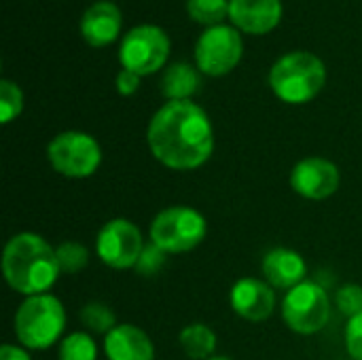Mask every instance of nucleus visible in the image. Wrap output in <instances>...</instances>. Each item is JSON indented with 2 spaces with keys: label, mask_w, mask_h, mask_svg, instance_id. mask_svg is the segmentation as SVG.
<instances>
[{
  "label": "nucleus",
  "mask_w": 362,
  "mask_h": 360,
  "mask_svg": "<svg viewBox=\"0 0 362 360\" xmlns=\"http://www.w3.org/2000/svg\"><path fill=\"white\" fill-rule=\"evenodd\" d=\"M121 13L112 2H95L91 4L81 19V34L91 47H106L119 36Z\"/></svg>",
  "instance_id": "16"
},
{
  "label": "nucleus",
  "mask_w": 362,
  "mask_h": 360,
  "mask_svg": "<svg viewBox=\"0 0 362 360\" xmlns=\"http://www.w3.org/2000/svg\"><path fill=\"white\" fill-rule=\"evenodd\" d=\"M23 108V93L21 89L11 83V81H0V121L6 125L11 123L15 117L21 115Z\"/></svg>",
  "instance_id": "23"
},
{
  "label": "nucleus",
  "mask_w": 362,
  "mask_h": 360,
  "mask_svg": "<svg viewBox=\"0 0 362 360\" xmlns=\"http://www.w3.org/2000/svg\"><path fill=\"white\" fill-rule=\"evenodd\" d=\"M195 59L204 74L221 76L231 72L242 59V38L229 25L208 28L195 47Z\"/></svg>",
  "instance_id": "10"
},
{
  "label": "nucleus",
  "mask_w": 362,
  "mask_h": 360,
  "mask_svg": "<svg viewBox=\"0 0 362 360\" xmlns=\"http://www.w3.org/2000/svg\"><path fill=\"white\" fill-rule=\"evenodd\" d=\"M98 346L91 335L76 331L62 339L59 344V360H95Z\"/></svg>",
  "instance_id": "20"
},
{
  "label": "nucleus",
  "mask_w": 362,
  "mask_h": 360,
  "mask_svg": "<svg viewBox=\"0 0 362 360\" xmlns=\"http://www.w3.org/2000/svg\"><path fill=\"white\" fill-rule=\"evenodd\" d=\"M140 229L127 219L108 221L95 238V252L102 263L112 269H132L138 265L144 250Z\"/></svg>",
  "instance_id": "9"
},
{
  "label": "nucleus",
  "mask_w": 362,
  "mask_h": 360,
  "mask_svg": "<svg viewBox=\"0 0 362 360\" xmlns=\"http://www.w3.org/2000/svg\"><path fill=\"white\" fill-rule=\"evenodd\" d=\"M66 329V310L49 293L25 297L15 314V335L28 350L51 348Z\"/></svg>",
  "instance_id": "4"
},
{
  "label": "nucleus",
  "mask_w": 362,
  "mask_h": 360,
  "mask_svg": "<svg viewBox=\"0 0 362 360\" xmlns=\"http://www.w3.org/2000/svg\"><path fill=\"white\" fill-rule=\"evenodd\" d=\"M104 352L108 360H155L151 337L134 325H117L104 337Z\"/></svg>",
  "instance_id": "15"
},
{
  "label": "nucleus",
  "mask_w": 362,
  "mask_h": 360,
  "mask_svg": "<svg viewBox=\"0 0 362 360\" xmlns=\"http://www.w3.org/2000/svg\"><path fill=\"white\" fill-rule=\"evenodd\" d=\"M282 318L299 335L320 333L331 318V299L320 284L305 280L284 295Z\"/></svg>",
  "instance_id": "7"
},
{
  "label": "nucleus",
  "mask_w": 362,
  "mask_h": 360,
  "mask_svg": "<svg viewBox=\"0 0 362 360\" xmlns=\"http://www.w3.org/2000/svg\"><path fill=\"white\" fill-rule=\"evenodd\" d=\"M346 350L350 359L362 360V312L346 325Z\"/></svg>",
  "instance_id": "26"
},
{
  "label": "nucleus",
  "mask_w": 362,
  "mask_h": 360,
  "mask_svg": "<svg viewBox=\"0 0 362 360\" xmlns=\"http://www.w3.org/2000/svg\"><path fill=\"white\" fill-rule=\"evenodd\" d=\"M208 360H231V359H227V356H216V354H214L212 359H208Z\"/></svg>",
  "instance_id": "29"
},
{
  "label": "nucleus",
  "mask_w": 362,
  "mask_h": 360,
  "mask_svg": "<svg viewBox=\"0 0 362 360\" xmlns=\"http://www.w3.org/2000/svg\"><path fill=\"white\" fill-rule=\"evenodd\" d=\"M231 310L250 323H265L276 308V295L272 284L257 278H242L231 286L229 293Z\"/></svg>",
  "instance_id": "12"
},
{
  "label": "nucleus",
  "mask_w": 362,
  "mask_h": 360,
  "mask_svg": "<svg viewBox=\"0 0 362 360\" xmlns=\"http://www.w3.org/2000/svg\"><path fill=\"white\" fill-rule=\"evenodd\" d=\"M189 15L206 25H221V21L229 15V2L227 0H189L187 2Z\"/></svg>",
  "instance_id": "21"
},
{
  "label": "nucleus",
  "mask_w": 362,
  "mask_h": 360,
  "mask_svg": "<svg viewBox=\"0 0 362 360\" xmlns=\"http://www.w3.org/2000/svg\"><path fill=\"white\" fill-rule=\"evenodd\" d=\"M178 344L191 360H208L214 356L216 350V333L208 325L193 323L180 331Z\"/></svg>",
  "instance_id": "18"
},
{
  "label": "nucleus",
  "mask_w": 362,
  "mask_h": 360,
  "mask_svg": "<svg viewBox=\"0 0 362 360\" xmlns=\"http://www.w3.org/2000/svg\"><path fill=\"white\" fill-rule=\"evenodd\" d=\"M151 242L168 255H180L197 248L206 233V216L189 206H170L151 223Z\"/></svg>",
  "instance_id": "5"
},
{
  "label": "nucleus",
  "mask_w": 362,
  "mask_h": 360,
  "mask_svg": "<svg viewBox=\"0 0 362 360\" xmlns=\"http://www.w3.org/2000/svg\"><path fill=\"white\" fill-rule=\"evenodd\" d=\"M138 87H140V76H138L136 72L123 68V70L117 74V91H119L121 95H132V93L138 91Z\"/></svg>",
  "instance_id": "27"
},
{
  "label": "nucleus",
  "mask_w": 362,
  "mask_h": 360,
  "mask_svg": "<svg viewBox=\"0 0 362 360\" xmlns=\"http://www.w3.org/2000/svg\"><path fill=\"white\" fill-rule=\"evenodd\" d=\"M229 17L244 32L265 34L278 25L282 17V4L280 0H231Z\"/></svg>",
  "instance_id": "13"
},
{
  "label": "nucleus",
  "mask_w": 362,
  "mask_h": 360,
  "mask_svg": "<svg viewBox=\"0 0 362 360\" xmlns=\"http://www.w3.org/2000/svg\"><path fill=\"white\" fill-rule=\"evenodd\" d=\"M265 282L272 284L274 289H284L291 291L297 284L305 282L308 265L303 257L291 248H274L263 257L261 263Z\"/></svg>",
  "instance_id": "14"
},
{
  "label": "nucleus",
  "mask_w": 362,
  "mask_h": 360,
  "mask_svg": "<svg viewBox=\"0 0 362 360\" xmlns=\"http://www.w3.org/2000/svg\"><path fill=\"white\" fill-rule=\"evenodd\" d=\"M165 257L168 252H163L159 246H155L153 242H148L140 255V261L136 265V272L144 278H151V276H157L161 272V267L165 265Z\"/></svg>",
  "instance_id": "25"
},
{
  "label": "nucleus",
  "mask_w": 362,
  "mask_h": 360,
  "mask_svg": "<svg viewBox=\"0 0 362 360\" xmlns=\"http://www.w3.org/2000/svg\"><path fill=\"white\" fill-rule=\"evenodd\" d=\"M335 306L337 310L350 318L358 316L362 312V286L361 284H344L335 293Z\"/></svg>",
  "instance_id": "24"
},
{
  "label": "nucleus",
  "mask_w": 362,
  "mask_h": 360,
  "mask_svg": "<svg viewBox=\"0 0 362 360\" xmlns=\"http://www.w3.org/2000/svg\"><path fill=\"white\" fill-rule=\"evenodd\" d=\"M170 55V38L157 25H138L121 42L119 59L138 76L157 72Z\"/></svg>",
  "instance_id": "8"
},
{
  "label": "nucleus",
  "mask_w": 362,
  "mask_h": 360,
  "mask_svg": "<svg viewBox=\"0 0 362 360\" xmlns=\"http://www.w3.org/2000/svg\"><path fill=\"white\" fill-rule=\"evenodd\" d=\"M325 81V64L305 51H295L280 57L269 72L274 93L286 104H305L314 100L322 91Z\"/></svg>",
  "instance_id": "3"
},
{
  "label": "nucleus",
  "mask_w": 362,
  "mask_h": 360,
  "mask_svg": "<svg viewBox=\"0 0 362 360\" xmlns=\"http://www.w3.org/2000/svg\"><path fill=\"white\" fill-rule=\"evenodd\" d=\"M78 318L85 325V329H89L91 333L104 335V337L117 327L115 312L108 306L100 303V301H91V303L83 306L81 312H78Z\"/></svg>",
  "instance_id": "19"
},
{
  "label": "nucleus",
  "mask_w": 362,
  "mask_h": 360,
  "mask_svg": "<svg viewBox=\"0 0 362 360\" xmlns=\"http://www.w3.org/2000/svg\"><path fill=\"white\" fill-rule=\"evenodd\" d=\"M51 168L66 178H89L102 163L98 140L83 132H62L47 146Z\"/></svg>",
  "instance_id": "6"
},
{
  "label": "nucleus",
  "mask_w": 362,
  "mask_h": 360,
  "mask_svg": "<svg viewBox=\"0 0 362 360\" xmlns=\"http://www.w3.org/2000/svg\"><path fill=\"white\" fill-rule=\"evenodd\" d=\"M199 87V74L189 64H174L165 70L161 79V91L168 102H182L189 100Z\"/></svg>",
  "instance_id": "17"
},
{
  "label": "nucleus",
  "mask_w": 362,
  "mask_h": 360,
  "mask_svg": "<svg viewBox=\"0 0 362 360\" xmlns=\"http://www.w3.org/2000/svg\"><path fill=\"white\" fill-rule=\"evenodd\" d=\"M62 274H78L89 263V250L78 242H64L55 248Z\"/></svg>",
  "instance_id": "22"
},
{
  "label": "nucleus",
  "mask_w": 362,
  "mask_h": 360,
  "mask_svg": "<svg viewBox=\"0 0 362 360\" xmlns=\"http://www.w3.org/2000/svg\"><path fill=\"white\" fill-rule=\"evenodd\" d=\"M146 142L159 163L187 172L197 170L212 157L214 129L206 110L195 102H168L153 115Z\"/></svg>",
  "instance_id": "1"
},
{
  "label": "nucleus",
  "mask_w": 362,
  "mask_h": 360,
  "mask_svg": "<svg viewBox=\"0 0 362 360\" xmlns=\"http://www.w3.org/2000/svg\"><path fill=\"white\" fill-rule=\"evenodd\" d=\"M0 360H32L30 354L19 348V346H13V344H4L2 350H0Z\"/></svg>",
  "instance_id": "28"
},
{
  "label": "nucleus",
  "mask_w": 362,
  "mask_h": 360,
  "mask_svg": "<svg viewBox=\"0 0 362 360\" xmlns=\"http://www.w3.org/2000/svg\"><path fill=\"white\" fill-rule=\"evenodd\" d=\"M341 185L339 168L325 157H305L291 172V187L297 195L320 202L337 193Z\"/></svg>",
  "instance_id": "11"
},
{
  "label": "nucleus",
  "mask_w": 362,
  "mask_h": 360,
  "mask_svg": "<svg viewBox=\"0 0 362 360\" xmlns=\"http://www.w3.org/2000/svg\"><path fill=\"white\" fill-rule=\"evenodd\" d=\"M2 274L6 284L25 297L47 293L59 278L55 248L38 233L13 236L2 252Z\"/></svg>",
  "instance_id": "2"
}]
</instances>
